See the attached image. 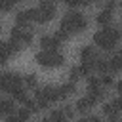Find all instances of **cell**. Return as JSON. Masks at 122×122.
Here are the masks:
<instances>
[{"label":"cell","mask_w":122,"mask_h":122,"mask_svg":"<svg viewBox=\"0 0 122 122\" xmlns=\"http://www.w3.org/2000/svg\"><path fill=\"white\" fill-rule=\"evenodd\" d=\"M69 76H71V82L78 80V78L82 76V72H80V67H71V71H69Z\"/></svg>","instance_id":"cell-25"},{"label":"cell","mask_w":122,"mask_h":122,"mask_svg":"<svg viewBox=\"0 0 122 122\" xmlns=\"http://www.w3.org/2000/svg\"><path fill=\"white\" fill-rule=\"evenodd\" d=\"M36 61L46 69H53V67H61L65 63V55L57 50H42L36 53Z\"/></svg>","instance_id":"cell-3"},{"label":"cell","mask_w":122,"mask_h":122,"mask_svg":"<svg viewBox=\"0 0 122 122\" xmlns=\"http://www.w3.org/2000/svg\"><path fill=\"white\" fill-rule=\"evenodd\" d=\"M88 29V21L82 13L78 11H69L65 13V17L61 19V25H59V30H63L65 34H76V32H82Z\"/></svg>","instance_id":"cell-1"},{"label":"cell","mask_w":122,"mask_h":122,"mask_svg":"<svg viewBox=\"0 0 122 122\" xmlns=\"http://www.w3.org/2000/svg\"><path fill=\"white\" fill-rule=\"evenodd\" d=\"M93 69H95V61H82V65H80V72H82V76H90Z\"/></svg>","instance_id":"cell-17"},{"label":"cell","mask_w":122,"mask_h":122,"mask_svg":"<svg viewBox=\"0 0 122 122\" xmlns=\"http://www.w3.org/2000/svg\"><path fill=\"white\" fill-rule=\"evenodd\" d=\"M116 90H118V93H120V95H122V80H120V82H118V84H116Z\"/></svg>","instance_id":"cell-34"},{"label":"cell","mask_w":122,"mask_h":122,"mask_svg":"<svg viewBox=\"0 0 122 122\" xmlns=\"http://www.w3.org/2000/svg\"><path fill=\"white\" fill-rule=\"evenodd\" d=\"M111 107L120 114V112H122V95H120V97H116V99H112V101H111Z\"/></svg>","instance_id":"cell-26"},{"label":"cell","mask_w":122,"mask_h":122,"mask_svg":"<svg viewBox=\"0 0 122 122\" xmlns=\"http://www.w3.org/2000/svg\"><path fill=\"white\" fill-rule=\"evenodd\" d=\"M120 55H122V51H120Z\"/></svg>","instance_id":"cell-40"},{"label":"cell","mask_w":122,"mask_h":122,"mask_svg":"<svg viewBox=\"0 0 122 122\" xmlns=\"http://www.w3.org/2000/svg\"><path fill=\"white\" fill-rule=\"evenodd\" d=\"M15 111V103L11 99H6V97H0V114H13Z\"/></svg>","instance_id":"cell-12"},{"label":"cell","mask_w":122,"mask_h":122,"mask_svg":"<svg viewBox=\"0 0 122 122\" xmlns=\"http://www.w3.org/2000/svg\"><path fill=\"white\" fill-rule=\"evenodd\" d=\"M78 122H103V120H101L99 116H93V114H92V116H86V118H82V120H78Z\"/></svg>","instance_id":"cell-33"},{"label":"cell","mask_w":122,"mask_h":122,"mask_svg":"<svg viewBox=\"0 0 122 122\" xmlns=\"http://www.w3.org/2000/svg\"><path fill=\"white\" fill-rule=\"evenodd\" d=\"M13 53H15V51H13L11 42H0V65L8 63V59H10Z\"/></svg>","instance_id":"cell-11"},{"label":"cell","mask_w":122,"mask_h":122,"mask_svg":"<svg viewBox=\"0 0 122 122\" xmlns=\"http://www.w3.org/2000/svg\"><path fill=\"white\" fill-rule=\"evenodd\" d=\"M10 93H11V95H13V97H15L17 101H21V103H25V101L29 99V97H27V92H25V88H23V86H19V88L11 90Z\"/></svg>","instance_id":"cell-18"},{"label":"cell","mask_w":122,"mask_h":122,"mask_svg":"<svg viewBox=\"0 0 122 122\" xmlns=\"http://www.w3.org/2000/svg\"><path fill=\"white\" fill-rule=\"evenodd\" d=\"M99 88H103V86H101V80H99L97 76H92V74H90V78H88V92L99 90Z\"/></svg>","instance_id":"cell-20"},{"label":"cell","mask_w":122,"mask_h":122,"mask_svg":"<svg viewBox=\"0 0 122 122\" xmlns=\"http://www.w3.org/2000/svg\"><path fill=\"white\" fill-rule=\"evenodd\" d=\"M95 2H103V0H95Z\"/></svg>","instance_id":"cell-37"},{"label":"cell","mask_w":122,"mask_h":122,"mask_svg":"<svg viewBox=\"0 0 122 122\" xmlns=\"http://www.w3.org/2000/svg\"><path fill=\"white\" fill-rule=\"evenodd\" d=\"M95 103H97V99H95L93 95H90V93H88L86 97H80V99L76 101V105H74V107H76V111L86 112V111H90V109H92Z\"/></svg>","instance_id":"cell-9"},{"label":"cell","mask_w":122,"mask_h":122,"mask_svg":"<svg viewBox=\"0 0 122 122\" xmlns=\"http://www.w3.org/2000/svg\"><path fill=\"white\" fill-rule=\"evenodd\" d=\"M23 84L27 88H36V74H27L25 80H23Z\"/></svg>","instance_id":"cell-24"},{"label":"cell","mask_w":122,"mask_h":122,"mask_svg":"<svg viewBox=\"0 0 122 122\" xmlns=\"http://www.w3.org/2000/svg\"><path fill=\"white\" fill-rule=\"evenodd\" d=\"M111 19H112V11H109V10H101L99 15H97V23L99 25H109Z\"/></svg>","instance_id":"cell-16"},{"label":"cell","mask_w":122,"mask_h":122,"mask_svg":"<svg viewBox=\"0 0 122 122\" xmlns=\"http://www.w3.org/2000/svg\"><path fill=\"white\" fill-rule=\"evenodd\" d=\"M57 101V88L53 86H44V88H38L36 90V103L40 109L48 107L50 103Z\"/></svg>","instance_id":"cell-5"},{"label":"cell","mask_w":122,"mask_h":122,"mask_svg":"<svg viewBox=\"0 0 122 122\" xmlns=\"http://www.w3.org/2000/svg\"><path fill=\"white\" fill-rule=\"evenodd\" d=\"M17 2H21V0H17Z\"/></svg>","instance_id":"cell-39"},{"label":"cell","mask_w":122,"mask_h":122,"mask_svg":"<svg viewBox=\"0 0 122 122\" xmlns=\"http://www.w3.org/2000/svg\"><path fill=\"white\" fill-rule=\"evenodd\" d=\"M10 36H11V42L19 44L21 48H25V46H29V44L32 42V30L27 29V27H19V25H15V27L11 29Z\"/></svg>","instance_id":"cell-6"},{"label":"cell","mask_w":122,"mask_h":122,"mask_svg":"<svg viewBox=\"0 0 122 122\" xmlns=\"http://www.w3.org/2000/svg\"><path fill=\"white\" fill-rule=\"evenodd\" d=\"M25 107H27L30 112H36V111H40L38 103H36V101H30V99H27V101H25Z\"/></svg>","instance_id":"cell-27"},{"label":"cell","mask_w":122,"mask_h":122,"mask_svg":"<svg viewBox=\"0 0 122 122\" xmlns=\"http://www.w3.org/2000/svg\"><path fill=\"white\" fill-rule=\"evenodd\" d=\"M17 114H19V116H21V118H25V120H29V118H30V114H32V112H30V111H29V109H27V107H23V109H19V111H17Z\"/></svg>","instance_id":"cell-30"},{"label":"cell","mask_w":122,"mask_h":122,"mask_svg":"<svg viewBox=\"0 0 122 122\" xmlns=\"http://www.w3.org/2000/svg\"><path fill=\"white\" fill-rule=\"evenodd\" d=\"M40 122H53V120H51V118H50V116H48V118H42V120H40Z\"/></svg>","instance_id":"cell-35"},{"label":"cell","mask_w":122,"mask_h":122,"mask_svg":"<svg viewBox=\"0 0 122 122\" xmlns=\"http://www.w3.org/2000/svg\"><path fill=\"white\" fill-rule=\"evenodd\" d=\"M114 8H116V0H107V2H105V8H103V10H109V11H112Z\"/></svg>","instance_id":"cell-32"},{"label":"cell","mask_w":122,"mask_h":122,"mask_svg":"<svg viewBox=\"0 0 122 122\" xmlns=\"http://www.w3.org/2000/svg\"><path fill=\"white\" fill-rule=\"evenodd\" d=\"M30 21H36V8L21 10V11L15 15V25H19V27H27Z\"/></svg>","instance_id":"cell-8"},{"label":"cell","mask_w":122,"mask_h":122,"mask_svg":"<svg viewBox=\"0 0 122 122\" xmlns=\"http://www.w3.org/2000/svg\"><path fill=\"white\" fill-rule=\"evenodd\" d=\"M69 8H76V6H90L92 0H63Z\"/></svg>","instance_id":"cell-23"},{"label":"cell","mask_w":122,"mask_h":122,"mask_svg":"<svg viewBox=\"0 0 122 122\" xmlns=\"http://www.w3.org/2000/svg\"><path fill=\"white\" fill-rule=\"evenodd\" d=\"M72 92H74V84H72V82L61 84V86L57 88V99H65V97L72 95Z\"/></svg>","instance_id":"cell-13"},{"label":"cell","mask_w":122,"mask_h":122,"mask_svg":"<svg viewBox=\"0 0 122 122\" xmlns=\"http://www.w3.org/2000/svg\"><path fill=\"white\" fill-rule=\"evenodd\" d=\"M50 118H51L53 122H65V120H67V116H65V112H63V109H55V111H51V114H50Z\"/></svg>","instance_id":"cell-21"},{"label":"cell","mask_w":122,"mask_h":122,"mask_svg":"<svg viewBox=\"0 0 122 122\" xmlns=\"http://www.w3.org/2000/svg\"><path fill=\"white\" fill-rule=\"evenodd\" d=\"M99 80H101V86H103V88H105V86H107V88H109V86H112V78H111L107 72H105V74H103Z\"/></svg>","instance_id":"cell-28"},{"label":"cell","mask_w":122,"mask_h":122,"mask_svg":"<svg viewBox=\"0 0 122 122\" xmlns=\"http://www.w3.org/2000/svg\"><path fill=\"white\" fill-rule=\"evenodd\" d=\"M118 30H120V36H122V29H118Z\"/></svg>","instance_id":"cell-36"},{"label":"cell","mask_w":122,"mask_h":122,"mask_svg":"<svg viewBox=\"0 0 122 122\" xmlns=\"http://www.w3.org/2000/svg\"><path fill=\"white\" fill-rule=\"evenodd\" d=\"M80 59L82 61H95L97 59V53H95V50L92 46H84L80 50Z\"/></svg>","instance_id":"cell-14"},{"label":"cell","mask_w":122,"mask_h":122,"mask_svg":"<svg viewBox=\"0 0 122 122\" xmlns=\"http://www.w3.org/2000/svg\"><path fill=\"white\" fill-rule=\"evenodd\" d=\"M53 15H55L53 2L51 0H42L38 4V8H36V21L38 23H48V21L53 19Z\"/></svg>","instance_id":"cell-7"},{"label":"cell","mask_w":122,"mask_h":122,"mask_svg":"<svg viewBox=\"0 0 122 122\" xmlns=\"http://www.w3.org/2000/svg\"><path fill=\"white\" fill-rule=\"evenodd\" d=\"M118 71H122V55L120 53H116L109 59V72H118Z\"/></svg>","instance_id":"cell-15"},{"label":"cell","mask_w":122,"mask_h":122,"mask_svg":"<svg viewBox=\"0 0 122 122\" xmlns=\"http://www.w3.org/2000/svg\"><path fill=\"white\" fill-rule=\"evenodd\" d=\"M23 86V78L17 72H0V92H11L15 88Z\"/></svg>","instance_id":"cell-4"},{"label":"cell","mask_w":122,"mask_h":122,"mask_svg":"<svg viewBox=\"0 0 122 122\" xmlns=\"http://www.w3.org/2000/svg\"><path fill=\"white\" fill-rule=\"evenodd\" d=\"M40 46H42V50H57V46H61V42H59V38L55 34L53 36L46 34V36L40 38Z\"/></svg>","instance_id":"cell-10"},{"label":"cell","mask_w":122,"mask_h":122,"mask_svg":"<svg viewBox=\"0 0 122 122\" xmlns=\"http://www.w3.org/2000/svg\"><path fill=\"white\" fill-rule=\"evenodd\" d=\"M120 38H122V36H120V30L114 29V27H105L103 30H97V32L93 34L95 46H99V48H103V50H112V48L118 44Z\"/></svg>","instance_id":"cell-2"},{"label":"cell","mask_w":122,"mask_h":122,"mask_svg":"<svg viewBox=\"0 0 122 122\" xmlns=\"http://www.w3.org/2000/svg\"><path fill=\"white\" fill-rule=\"evenodd\" d=\"M120 8H122V2H120Z\"/></svg>","instance_id":"cell-38"},{"label":"cell","mask_w":122,"mask_h":122,"mask_svg":"<svg viewBox=\"0 0 122 122\" xmlns=\"http://www.w3.org/2000/svg\"><path fill=\"white\" fill-rule=\"evenodd\" d=\"M95 69L99 71V72H109V59H105V57H97L95 59Z\"/></svg>","instance_id":"cell-19"},{"label":"cell","mask_w":122,"mask_h":122,"mask_svg":"<svg viewBox=\"0 0 122 122\" xmlns=\"http://www.w3.org/2000/svg\"><path fill=\"white\" fill-rule=\"evenodd\" d=\"M63 112H65L67 118H72L74 116V105H65L63 107Z\"/></svg>","instance_id":"cell-29"},{"label":"cell","mask_w":122,"mask_h":122,"mask_svg":"<svg viewBox=\"0 0 122 122\" xmlns=\"http://www.w3.org/2000/svg\"><path fill=\"white\" fill-rule=\"evenodd\" d=\"M8 122H27V120H25V118H21V116L15 112V114H10V116H8Z\"/></svg>","instance_id":"cell-31"},{"label":"cell","mask_w":122,"mask_h":122,"mask_svg":"<svg viewBox=\"0 0 122 122\" xmlns=\"http://www.w3.org/2000/svg\"><path fill=\"white\" fill-rule=\"evenodd\" d=\"M15 4H17V0H0V10L2 11H11Z\"/></svg>","instance_id":"cell-22"}]
</instances>
